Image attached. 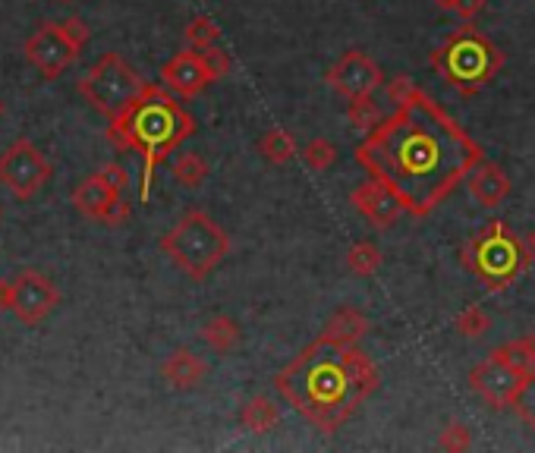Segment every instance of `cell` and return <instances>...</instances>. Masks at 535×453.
Listing matches in <instances>:
<instances>
[{
  "instance_id": "cell-1",
  "label": "cell",
  "mask_w": 535,
  "mask_h": 453,
  "mask_svg": "<svg viewBox=\"0 0 535 453\" xmlns=\"http://www.w3.org/2000/svg\"><path fill=\"white\" fill-rule=\"evenodd\" d=\"M356 161L397 192L406 214L425 218L473 174L482 148L441 104L416 92L362 139Z\"/></svg>"
},
{
  "instance_id": "cell-2",
  "label": "cell",
  "mask_w": 535,
  "mask_h": 453,
  "mask_svg": "<svg viewBox=\"0 0 535 453\" xmlns=\"http://www.w3.org/2000/svg\"><path fill=\"white\" fill-rule=\"evenodd\" d=\"M274 387L299 416L325 435H334L375 394L378 372L372 359L356 350V343L321 334L284 372L274 375Z\"/></svg>"
},
{
  "instance_id": "cell-3",
  "label": "cell",
  "mask_w": 535,
  "mask_h": 453,
  "mask_svg": "<svg viewBox=\"0 0 535 453\" xmlns=\"http://www.w3.org/2000/svg\"><path fill=\"white\" fill-rule=\"evenodd\" d=\"M192 133H196V120L170 95L167 85L164 89L161 85H148L120 117L111 120V129H107V136L117 148H130L142 155V199H148V192H152V177L158 164Z\"/></svg>"
},
{
  "instance_id": "cell-4",
  "label": "cell",
  "mask_w": 535,
  "mask_h": 453,
  "mask_svg": "<svg viewBox=\"0 0 535 453\" xmlns=\"http://www.w3.org/2000/svg\"><path fill=\"white\" fill-rule=\"evenodd\" d=\"M428 63L444 76L447 85H454L463 95H476L495 79L504 67V54L495 48V41L482 35L473 23H463L457 32L444 38V45L432 51Z\"/></svg>"
},
{
  "instance_id": "cell-5",
  "label": "cell",
  "mask_w": 535,
  "mask_h": 453,
  "mask_svg": "<svg viewBox=\"0 0 535 453\" xmlns=\"http://www.w3.org/2000/svg\"><path fill=\"white\" fill-rule=\"evenodd\" d=\"M161 252L186 277L205 280L230 252V236L205 211H186L183 218L161 236Z\"/></svg>"
},
{
  "instance_id": "cell-6",
  "label": "cell",
  "mask_w": 535,
  "mask_h": 453,
  "mask_svg": "<svg viewBox=\"0 0 535 453\" xmlns=\"http://www.w3.org/2000/svg\"><path fill=\"white\" fill-rule=\"evenodd\" d=\"M460 262L482 280L485 290L501 293L532 265V252L504 221H491L463 249Z\"/></svg>"
},
{
  "instance_id": "cell-7",
  "label": "cell",
  "mask_w": 535,
  "mask_h": 453,
  "mask_svg": "<svg viewBox=\"0 0 535 453\" xmlns=\"http://www.w3.org/2000/svg\"><path fill=\"white\" fill-rule=\"evenodd\" d=\"M145 89H148V82L114 51H107L95 67L79 79V95L107 120L120 117Z\"/></svg>"
},
{
  "instance_id": "cell-8",
  "label": "cell",
  "mask_w": 535,
  "mask_h": 453,
  "mask_svg": "<svg viewBox=\"0 0 535 453\" xmlns=\"http://www.w3.org/2000/svg\"><path fill=\"white\" fill-rule=\"evenodd\" d=\"M85 41H89V29L79 16L63 23H41L26 41V57L45 79H60L79 60Z\"/></svg>"
},
{
  "instance_id": "cell-9",
  "label": "cell",
  "mask_w": 535,
  "mask_h": 453,
  "mask_svg": "<svg viewBox=\"0 0 535 453\" xmlns=\"http://www.w3.org/2000/svg\"><path fill=\"white\" fill-rule=\"evenodd\" d=\"M51 177H54L51 161L29 139H16L0 155V186L13 192L16 199H32Z\"/></svg>"
},
{
  "instance_id": "cell-10",
  "label": "cell",
  "mask_w": 535,
  "mask_h": 453,
  "mask_svg": "<svg viewBox=\"0 0 535 453\" xmlns=\"http://www.w3.org/2000/svg\"><path fill=\"white\" fill-rule=\"evenodd\" d=\"M10 280H13V306H10V312L23 321V325L38 328L41 321H48L51 312L60 306V290H57V284L48 274H41L35 268H26V271H19Z\"/></svg>"
},
{
  "instance_id": "cell-11",
  "label": "cell",
  "mask_w": 535,
  "mask_h": 453,
  "mask_svg": "<svg viewBox=\"0 0 535 453\" xmlns=\"http://www.w3.org/2000/svg\"><path fill=\"white\" fill-rule=\"evenodd\" d=\"M529 375L532 372L513 369V365L488 353V359L473 365V372H469V387H473L491 409H507V406H513V400H517L520 387Z\"/></svg>"
},
{
  "instance_id": "cell-12",
  "label": "cell",
  "mask_w": 535,
  "mask_h": 453,
  "mask_svg": "<svg viewBox=\"0 0 535 453\" xmlns=\"http://www.w3.org/2000/svg\"><path fill=\"white\" fill-rule=\"evenodd\" d=\"M73 205H76L79 214H85V218L111 224V227L130 221V205H126L120 199V192L104 180L101 170H98V174H92V177H85L73 189Z\"/></svg>"
},
{
  "instance_id": "cell-13",
  "label": "cell",
  "mask_w": 535,
  "mask_h": 453,
  "mask_svg": "<svg viewBox=\"0 0 535 453\" xmlns=\"http://www.w3.org/2000/svg\"><path fill=\"white\" fill-rule=\"evenodd\" d=\"M214 79H218V76H214V70L208 67L205 54L196 51V48H186V51L174 54L161 67V82L177 98H196V95H202Z\"/></svg>"
},
{
  "instance_id": "cell-14",
  "label": "cell",
  "mask_w": 535,
  "mask_h": 453,
  "mask_svg": "<svg viewBox=\"0 0 535 453\" xmlns=\"http://www.w3.org/2000/svg\"><path fill=\"white\" fill-rule=\"evenodd\" d=\"M384 73L378 63L366 51H347L334 67L328 70L331 89L340 92L344 98H359V95H372L381 85Z\"/></svg>"
},
{
  "instance_id": "cell-15",
  "label": "cell",
  "mask_w": 535,
  "mask_h": 453,
  "mask_svg": "<svg viewBox=\"0 0 535 453\" xmlns=\"http://www.w3.org/2000/svg\"><path fill=\"white\" fill-rule=\"evenodd\" d=\"M353 208L375 227H391L400 214H403V202L397 199V192L391 186H384L381 180H366L353 196H350Z\"/></svg>"
},
{
  "instance_id": "cell-16",
  "label": "cell",
  "mask_w": 535,
  "mask_h": 453,
  "mask_svg": "<svg viewBox=\"0 0 535 453\" xmlns=\"http://www.w3.org/2000/svg\"><path fill=\"white\" fill-rule=\"evenodd\" d=\"M161 378L174 387V391H196L208 378V362L192 350H174L161 362Z\"/></svg>"
},
{
  "instance_id": "cell-17",
  "label": "cell",
  "mask_w": 535,
  "mask_h": 453,
  "mask_svg": "<svg viewBox=\"0 0 535 453\" xmlns=\"http://www.w3.org/2000/svg\"><path fill=\"white\" fill-rule=\"evenodd\" d=\"M469 183V196H473L482 208H498L510 196V180L498 164L479 161L473 167V174L466 177Z\"/></svg>"
},
{
  "instance_id": "cell-18",
  "label": "cell",
  "mask_w": 535,
  "mask_h": 453,
  "mask_svg": "<svg viewBox=\"0 0 535 453\" xmlns=\"http://www.w3.org/2000/svg\"><path fill=\"white\" fill-rule=\"evenodd\" d=\"M277 422H281V406L268 397H252L240 409V425L252 435H268Z\"/></svg>"
},
{
  "instance_id": "cell-19",
  "label": "cell",
  "mask_w": 535,
  "mask_h": 453,
  "mask_svg": "<svg viewBox=\"0 0 535 453\" xmlns=\"http://www.w3.org/2000/svg\"><path fill=\"white\" fill-rule=\"evenodd\" d=\"M366 334H369V318L362 315L356 306H340L325 325V337H334L340 343H356Z\"/></svg>"
},
{
  "instance_id": "cell-20",
  "label": "cell",
  "mask_w": 535,
  "mask_h": 453,
  "mask_svg": "<svg viewBox=\"0 0 535 453\" xmlns=\"http://www.w3.org/2000/svg\"><path fill=\"white\" fill-rule=\"evenodd\" d=\"M199 334H202V340L208 343V347H211L214 353H230V350H237V347H240V340H243L240 325H237V321H233L230 315H214V318H208Z\"/></svg>"
},
{
  "instance_id": "cell-21",
  "label": "cell",
  "mask_w": 535,
  "mask_h": 453,
  "mask_svg": "<svg viewBox=\"0 0 535 453\" xmlns=\"http://www.w3.org/2000/svg\"><path fill=\"white\" fill-rule=\"evenodd\" d=\"M259 155L268 161V164H290L296 158V139L287 129H268V133L259 139Z\"/></svg>"
},
{
  "instance_id": "cell-22",
  "label": "cell",
  "mask_w": 535,
  "mask_h": 453,
  "mask_svg": "<svg viewBox=\"0 0 535 453\" xmlns=\"http://www.w3.org/2000/svg\"><path fill=\"white\" fill-rule=\"evenodd\" d=\"M170 174L183 189H199L208 180V164L202 155H177V161L170 164Z\"/></svg>"
},
{
  "instance_id": "cell-23",
  "label": "cell",
  "mask_w": 535,
  "mask_h": 453,
  "mask_svg": "<svg viewBox=\"0 0 535 453\" xmlns=\"http://www.w3.org/2000/svg\"><path fill=\"white\" fill-rule=\"evenodd\" d=\"M347 120H350L353 129H359V133H372V129L381 123L378 101H375L372 95L350 98V104H347Z\"/></svg>"
},
{
  "instance_id": "cell-24",
  "label": "cell",
  "mask_w": 535,
  "mask_h": 453,
  "mask_svg": "<svg viewBox=\"0 0 535 453\" xmlns=\"http://www.w3.org/2000/svg\"><path fill=\"white\" fill-rule=\"evenodd\" d=\"M347 268L359 277H372L381 268V249L369 240L353 243L350 252H347Z\"/></svg>"
},
{
  "instance_id": "cell-25",
  "label": "cell",
  "mask_w": 535,
  "mask_h": 453,
  "mask_svg": "<svg viewBox=\"0 0 535 453\" xmlns=\"http://www.w3.org/2000/svg\"><path fill=\"white\" fill-rule=\"evenodd\" d=\"M183 35H186V45L196 48V51H205V48L221 45V29L214 26V19H208V16H196V19H192Z\"/></svg>"
},
{
  "instance_id": "cell-26",
  "label": "cell",
  "mask_w": 535,
  "mask_h": 453,
  "mask_svg": "<svg viewBox=\"0 0 535 453\" xmlns=\"http://www.w3.org/2000/svg\"><path fill=\"white\" fill-rule=\"evenodd\" d=\"M454 325H457V334H463V337L473 340V337H482V334L491 328V318H488L479 306H466V309L457 315Z\"/></svg>"
},
{
  "instance_id": "cell-27",
  "label": "cell",
  "mask_w": 535,
  "mask_h": 453,
  "mask_svg": "<svg viewBox=\"0 0 535 453\" xmlns=\"http://www.w3.org/2000/svg\"><path fill=\"white\" fill-rule=\"evenodd\" d=\"M303 158L312 170H328L337 161V145L328 139H312L303 151Z\"/></svg>"
},
{
  "instance_id": "cell-28",
  "label": "cell",
  "mask_w": 535,
  "mask_h": 453,
  "mask_svg": "<svg viewBox=\"0 0 535 453\" xmlns=\"http://www.w3.org/2000/svg\"><path fill=\"white\" fill-rule=\"evenodd\" d=\"M513 413H517L535 431V372L523 381L517 400H513Z\"/></svg>"
},
{
  "instance_id": "cell-29",
  "label": "cell",
  "mask_w": 535,
  "mask_h": 453,
  "mask_svg": "<svg viewBox=\"0 0 535 453\" xmlns=\"http://www.w3.org/2000/svg\"><path fill=\"white\" fill-rule=\"evenodd\" d=\"M491 356L513 365V369H520V372H535V362L529 359V353L520 347V340H513V343H504V347H495L491 350Z\"/></svg>"
},
{
  "instance_id": "cell-30",
  "label": "cell",
  "mask_w": 535,
  "mask_h": 453,
  "mask_svg": "<svg viewBox=\"0 0 535 453\" xmlns=\"http://www.w3.org/2000/svg\"><path fill=\"white\" fill-rule=\"evenodd\" d=\"M438 447L441 450H469L473 447V431H469V425H463V422H451L441 431Z\"/></svg>"
},
{
  "instance_id": "cell-31",
  "label": "cell",
  "mask_w": 535,
  "mask_h": 453,
  "mask_svg": "<svg viewBox=\"0 0 535 453\" xmlns=\"http://www.w3.org/2000/svg\"><path fill=\"white\" fill-rule=\"evenodd\" d=\"M416 92H419V89H416V82H413L410 76H397V79H391V85H388V101L397 107V104L410 101Z\"/></svg>"
},
{
  "instance_id": "cell-32",
  "label": "cell",
  "mask_w": 535,
  "mask_h": 453,
  "mask_svg": "<svg viewBox=\"0 0 535 453\" xmlns=\"http://www.w3.org/2000/svg\"><path fill=\"white\" fill-rule=\"evenodd\" d=\"M202 54H205V60H208V67L214 70V76H218V79L230 73V54H227V51H221V45H214V48H205Z\"/></svg>"
},
{
  "instance_id": "cell-33",
  "label": "cell",
  "mask_w": 535,
  "mask_h": 453,
  "mask_svg": "<svg viewBox=\"0 0 535 453\" xmlns=\"http://www.w3.org/2000/svg\"><path fill=\"white\" fill-rule=\"evenodd\" d=\"M485 10V0H457L454 13L463 19V23H473V19Z\"/></svg>"
},
{
  "instance_id": "cell-34",
  "label": "cell",
  "mask_w": 535,
  "mask_h": 453,
  "mask_svg": "<svg viewBox=\"0 0 535 453\" xmlns=\"http://www.w3.org/2000/svg\"><path fill=\"white\" fill-rule=\"evenodd\" d=\"M101 174H104V180L111 183L117 192H123V189H126V183H130V177H126V170H123L120 164H107V167L101 170Z\"/></svg>"
},
{
  "instance_id": "cell-35",
  "label": "cell",
  "mask_w": 535,
  "mask_h": 453,
  "mask_svg": "<svg viewBox=\"0 0 535 453\" xmlns=\"http://www.w3.org/2000/svg\"><path fill=\"white\" fill-rule=\"evenodd\" d=\"M13 306V280H0V309L10 312Z\"/></svg>"
},
{
  "instance_id": "cell-36",
  "label": "cell",
  "mask_w": 535,
  "mask_h": 453,
  "mask_svg": "<svg viewBox=\"0 0 535 453\" xmlns=\"http://www.w3.org/2000/svg\"><path fill=\"white\" fill-rule=\"evenodd\" d=\"M520 347L529 353V359L535 362V331L532 334H526V337H520Z\"/></svg>"
},
{
  "instance_id": "cell-37",
  "label": "cell",
  "mask_w": 535,
  "mask_h": 453,
  "mask_svg": "<svg viewBox=\"0 0 535 453\" xmlns=\"http://www.w3.org/2000/svg\"><path fill=\"white\" fill-rule=\"evenodd\" d=\"M435 7H441V10H451L454 13V7H457V0H432Z\"/></svg>"
},
{
  "instance_id": "cell-38",
  "label": "cell",
  "mask_w": 535,
  "mask_h": 453,
  "mask_svg": "<svg viewBox=\"0 0 535 453\" xmlns=\"http://www.w3.org/2000/svg\"><path fill=\"white\" fill-rule=\"evenodd\" d=\"M529 252L535 255V227H532V236H529Z\"/></svg>"
},
{
  "instance_id": "cell-39",
  "label": "cell",
  "mask_w": 535,
  "mask_h": 453,
  "mask_svg": "<svg viewBox=\"0 0 535 453\" xmlns=\"http://www.w3.org/2000/svg\"><path fill=\"white\" fill-rule=\"evenodd\" d=\"M0 114H4V104H0Z\"/></svg>"
}]
</instances>
